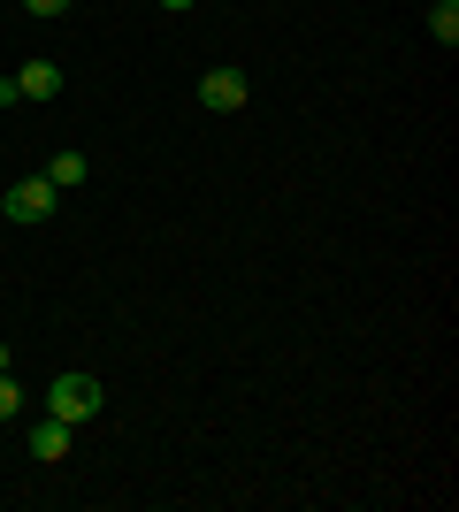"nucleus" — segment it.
Listing matches in <instances>:
<instances>
[{
  "instance_id": "nucleus-1",
  "label": "nucleus",
  "mask_w": 459,
  "mask_h": 512,
  "mask_svg": "<svg viewBox=\"0 0 459 512\" xmlns=\"http://www.w3.org/2000/svg\"><path fill=\"white\" fill-rule=\"evenodd\" d=\"M108 406V390H100V375H85V367H62V375H54V383H46V413H54V421H92V413Z\"/></svg>"
},
{
  "instance_id": "nucleus-2",
  "label": "nucleus",
  "mask_w": 459,
  "mask_h": 512,
  "mask_svg": "<svg viewBox=\"0 0 459 512\" xmlns=\"http://www.w3.org/2000/svg\"><path fill=\"white\" fill-rule=\"evenodd\" d=\"M253 100V85H245V69H207V77H199V107H207V115H238V107Z\"/></svg>"
},
{
  "instance_id": "nucleus-3",
  "label": "nucleus",
  "mask_w": 459,
  "mask_h": 512,
  "mask_svg": "<svg viewBox=\"0 0 459 512\" xmlns=\"http://www.w3.org/2000/svg\"><path fill=\"white\" fill-rule=\"evenodd\" d=\"M54 184H46V176H23V184H8V199H0V214H8V222H46V214H54Z\"/></svg>"
},
{
  "instance_id": "nucleus-4",
  "label": "nucleus",
  "mask_w": 459,
  "mask_h": 512,
  "mask_svg": "<svg viewBox=\"0 0 459 512\" xmlns=\"http://www.w3.org/2000/svg\"><path fill=\"white\" fill-rule=\"evenodd\" d=\"M23 444H31V459H39V467H62V459H69V444H77V428L46 413V421H31V436H23Z\"/></svg>"
},
{
  "instance_id": "nucleus-5",
  "label": "nucleus",
  "mask_w": 459,
  "mask_h": 512,
  "mask_svg": "<svg viewBox=\"0 0 459 512\" xmlns=\"http://www.w3.org/2000/svg\"><path fill=\"white\" fill-rule=\"evenodd\" d=\"M54 92H62V62H23V69H16V100L46 107Z\"/></svg>"
},
{
  "instance_id": "nucleus-6",
  "label": "nucleus",
  "mask_w": 459,
  "mask_h": 512,
  "mask_svg": "<svg viewBox=\"0 0 459 512\" xmlns=\"http://www.w3.org/2000/svg\"><path fill=\"white\" fill-rule=\"evenodd\" d=\"M85 176H92V161H85V153H54V161H46V184H54V192L85 184Z\"/></svg>"
},
{
  "instance_id": "nucleus-7",
  "label": "nucleus",
  "mask_w": 459,
  "mask_h": 512,
  "mask_svg": "<svg viewBox=\"0 0 459 512\" xmlns=\"http://www.w3.org/2000/svg\"><path fill=\"white\" fill-rule=\"evenodd\" d=\"M429 39L459 46V0H429Z\"/></svg>"
},
{
  "instance_id": "nucleus-8",
  "label": "nucleus",
  "mask_w": 459,
  "mask_h": 512,
  "mask_svg": "<svg viewBox=\"0 0 459 512\" xmlns=\"http://www.w3.org/2000/svg\"><path fill=\"white\" fill-rule=\"evenodd\" d=\"M23 406H31V390L16 375H0V421H23Z\"/></svg>"
},
{
  "instance_id": "nucleus-9",
  "label": "nucleus",
  "mask_w": 459,
  "mask_h": 512,
  "mask_svg": "<svg viewBox=\"0 0 459 512\" xmlns=\"http://www.w3.org/2000/svg\"><path fill=\"white\" fill-rule=\"evenodd\" d=\"M23 8H31V16H62L69 0H23Z\"/></svg>"
},
{
  "instance_id": "nucleus-10",
  "label": "nucleus",
  "mask_w": 459,
  "mask_h": 512,
  "mask_svg": "<svg viewBox=\"0 0 459 512\" xmlns=\"http://www.w3.org/2000/svg\"><path fill=\"white\" fill-rule=\"evenodd\" d=\"M153 8H169V16H184V8H192V0H153Z\"/></svg>"
},
{
  "instance_id": "nucleus-11",
  "label": "nucleus",
  "mask_w": 459,
  "mask_h": 512,
  "mask_svg": "<svg viewBox=\"0 0 459 512\" xmlns=\"http://www.w3.org/2000/svg\"><path fill=\"white\" fill-rule=\"evenodd\" d=\"M8 367H16V360H8V344H0V375H8Z\"/></svg>"
}]
</instances>
